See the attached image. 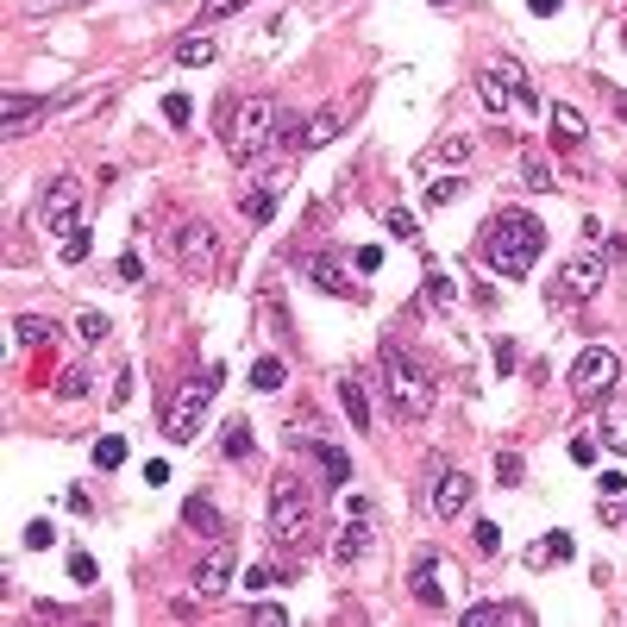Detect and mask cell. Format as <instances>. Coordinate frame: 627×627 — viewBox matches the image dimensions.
I'll use <instances>...</instances> for the list:
<instances>
[{
  "label": "cell",
  "instance_id": "5bb4252c",
  "mask_svg": "<svg viewBox=\"0 0 627 627\" xmlns=\"http://www.w3.org/2000/svg\"><path fill=\"white\" fill-rule=\"evenodd\" d=\"M51 107H63V95H0V138H26L38 120H51Z\"/></svg>",
  "mask_w": 627,
  "mask_h": 627
},
{
  "label": "cell",
  "instance_id": "5b68a950",
  "mask_svg": "<svg viewBox=\"0 0 627 627\" xmlns=\"http://www.w3.org/2000/svg\"><path fill=\"white\" fill-rule=\"evenodd\" d=\"M408 590H414L421 609H452V602L464 596V565L452 559V552H439V546H421L414 565H408Z\"/></svg>",
  "mask_w": 627,
  "mask_h": 627
},
{
  "label": "cell",
  "instance_id": "d4e9b609",
  "mask_svg": "<svg viewBox=\"0 0 627 627\" xmlns=\"http://www.w3.org/2000/svg\"><path fill=\"white\" fill-rule=\"evenodd\" d=\"M214 57H220V44L207 38V26H195L189 38L176 44V63H182V69H201V63H214Z\"/></svg>",
  "mask_w": 627,
  "mask_h": 627
},
{
  "label": "cell",
  "instance_id": "836d02e7",
  "mask_svg": "<svg viewBox=\"0 0 627 627\" xmlns=\"http://www.w3.org/2000/svg\"><path fill=\"white\" fill-rule=\"evenodd\" d=\"M521 477H527V458L521 452H496V483H502V490H515Z\"/></svg>",
  "mask_w": 627,
  "mask_h": 627
},
{
  "label": "cell",
  "instance_id": "d6a6232c",
  "mask_svg": "<svg viewBox=\"0 0 627 627\" xmlns=\"http://www.w3.org/2000/svg\"><path fill=\"white\" fill-rule=\"evenodd\" d=\"M95 464H101V471H120V464H126V439L120 433H101L95 439Z\"/></svg>",
  "mask_w": 627,
  "mask_h": 627
},
{
  "label": "cell",
  "instance_id": "9c48e42d",
  "mask_svg": "<svg viewBox=\"0 0 627 627\" xmlns=\"http://www.w3.org/2000/svg\"><path fill=\"white\" fill-rule=\"evenodd\" d=\"M615 383H621V358L609 352V345H590V352H577V364H571V396H577V402L609 396Z\"/></svg>",
  "mask_w": 627,
  "mask_h": 627
},
{
  "label": "cell",
  "instance_id": "83f0119b",
  "mask_svg": "<svg viewBox=\"0 0 627 627\" xmlns=\"http://www.w3.org/2000/svg\"><path fill=\"white\" fill-rule=\"evenodd\" d=\"M427 164H433V170H439V164H452V170H458V164H471V138H464V132H446V138H439V145L427 151Z\"/></svg>",
  "mask_w": 627,
  "mask_h": 627
},
{
  "label": "cell",
  "instance_id": "6da1fadb",
  "mask_svg": "<svg viewBox=\"0 0 627 627\" xmlns=\"http://www.w3.org/2000/svg\"><path fill=\"white\" fill-rule=\"evenodd\" d=\"M540 251H546V226L533 220L527 207H502V214H490L477 232V258L490 264L502 283H521V276L540 264Z\"/></svg>",
  "mask_w": 627,
  "mask_h": 627
},
{
  "label": "cell",
  "instance_id": "8d00e7d4",
  "mask_svg": "<svg viewBox=\"0 0 627 627\" xmlns=\"http://www.w3.org/2000/svg\"><path fill=\"white\" fill-rule=\"evenodd\" d=\"M88 389H95V383H88V370H63V377H57V396L63 402H82Z\"/></svg>",
  "mask_w": 627,
  "mask_h": 627
},
{
  "label": "cell",
  "instance_id": "4316f807",
  "mask_svg": "<svg viewBox=\"0 0 627 627\" xmlns=\"http://www.w3.org/2000/svg\"><path fill=\"white\" fill-rule=\"evenodd\" d=\"M477 95H483V107H490V113H508V107H521V101H515V88H508V82L496 76V69H483V76H477Z\"/></svg>",
  "mask_w": 627,
  "mask_h": 627
},
{
  "label": "cell",
  "instance_id": "1f68e13d",
  "mask_svg": "<svg viewBox=\"0 0 627 627\" xmlns=\"http://www.w3.org/2000/svg\"><path fill=\"white\" fill-rule=\"evenodd\" d=\"M490 69H496V76H502L508 88H515V101H521V107H533V101H540V95H533V82H527V69H521L515 57H502V63H490Z\"/></svg>",
  "mask_w": 627,
  "mask_h": 627
},
{
  "label": "cell",
  "instance_id": "f35d334b",
  "mask_svg": "<svg viewBox=\"0 0 627 627\" xmlns=\"http://www.w3.org/2000/svg\"><path fill=\"white\" fill-rule=\"evenodd\" d=\"M88 226H76V232H63V264H88Z\"/></svg>",
  "mask_w": 627,
  "mask_h": 627
},
{
  "label": "cell",
  "instance_id": "4fadbf2b",
  "mask_svg": "<svg viewBox=\"0 0 627 627\" xmlns=\"http://www.w3.org/2000/svg\"><path fill=\"white\" fill-rule=\"evenodd\" d=\"M38 220L51 226L57 239H63V232H76V226H82V182H76V176H57L51 189H44V207H38Z\"/></svg>",
  "mask_w": 627,
  "mask_h": 627
},
{
  "label": "cell",
  "instance_id": "b9f144b4",
  "mask_svg": "<svg viewBox=\"0 0 627 627\" xmlns=\"http://www.w3.org/2000/svg\"><path fill=\"white\" fill-rule=\"evenodd\" d=\"M490 358H496V370H502V377H508V370L521 364V352H515V339H508V333H502V339L490 345Z\"/></svg>",
  "mask_w": 627,
  "mask_h": 627
},
{
  "label": "cell",
  "instance_id": "30bf717a",
  "mask_svg": "<svg viewBox=\"0 0 627 627\" xmlns=\"http://www.w3.org/2000/svg\"><path fill=\"white\" fill-rule=\"evenodd\" d=\"M471 496H477V483L458 471V464H433V483H427V508L439 521H458V515H471Z\"/></svg>",
  "mask_w": 627,
  "mask_h": 627
},
{
  "label": "cell",
  "instance_id": "603a6c76",
  "mask_svg": "<svg viewBox=\"0 0 627 627\" xmlns=\"http://www.w3.org/2000/svg\"><path fill=\"white\" fill-rule=\"evenodd\" d=\"M339 126H345V113L339 107H320L314 120H308V132H301V151H327L333 138H339Z\"/></svg>",
  "mask_w": 627,
  "mask_h": 627
},
{
  "label": "cell",
  "instance_id": "484cf974",
  "mask_svg": "<svg viewBox=\"0 0 627 627\" xmlns=\"http://www.w3.org/2000/svg\"><path fill=\"white\" fill-rule=\"evenodd\" d=\"M13 333H19V345H57L63 339V327H57V320H44V314H19Z\"/></svg>",
  "mask_w": 627,
  "mask_h": 627
},
{
  "label": "cell",
  "instance_id": "9a60e30c",
  "mask_svg": "<svg viewBox=\"0 0 627 627\" xmlns=\"http://www.w3.org/2000/svg\"><path fill=\"white\" fill-rule=\"evenodd\" d=\"M370 540H377V521H370V515H345V533H339L333 559H339V565H358V559H370Z\"/></svg>",
  "mask_w": 627,
  "mask_h": 627
},
{
  "label": "cell",
  "instance_id": "f5cc1de1",
  "mask_svg": "<svg viewBox=\"0 0 627 627\" xmlns=\"http://www.w3.org/2000/svg\"><path fill=\"white\" fill-rule=\"evenodd\" d=\"M358 270H364V276H370V270H383V251H377V245H364V251H358Z\"/></svg>",
  "mask_w": 627,
  "mask_h": 627
},
{
  "label": "cell",
  "instance_id": "8992f818",
  "mask_svg": "<svg viewBox=\"0 0 627 627\" xmlns=\"http://www.w3.org/2000/svg\"><path fill=\"white\" fill-rule=\"evenodd\" d=\"M220 377H226V370H220V364H207V370H195V377L176 389V402L164 408V439L189 446V439L201 433V414L214 408V389H220Z\"/></svg>",
  "mask_w": 627,
  "mask_h": 627
},
{
  "label": "cell",
  "instance_id": "2e32d148",
  "mask_svg": "<svg viewBox=\"0 0 627 627\" xmlns=\"http://www.w3.org/2000/svg\"><path fill=\"white\" fill-rule=\"evenodd\" d=\"M276 207H283V182H251V189L239 195V214L251 220V226H270V214H276Z\"/></svg>",
  "mask_w": 627,
  "mask_h": 627
},
{
  "label": "cell",
  "instance_id": "7c38bea8",
  "mask_svg": "<svg viewBox=\"0 0 627 627\" xmlns=\"http://www.w3.org/2000/svg\"><path fill=\"white\" fill-rule=\"evenodd\" d=\"M301 283H314L320 295H333V301H364V289L345 276L339 258H327V251H301Z\"/></svg>",
  "mask_w": 627,
  "mask_h": 627
},
{
  "label": "cell",
  "instance_id": "52a82bcc",
  "mask_svg": "<svg viewBox=\"0 0 627 627\" xmlns=\"http://www.w3.org/2000/svg\"><path fill=\"white\" fill-rule=\"evenodd\" d=\"M602 276H609V264L590 258V251H584V258H565L559 276H552V289H546V301H552V308H577V301H590L602 289Z\"/></svg>",
  "mask_w": 627,
  "mask_h": 627
},
{
  "label": "cell",
  "instance_id": "681fc988",
  "mask_svg": "<svg viewBox=\"0 0 627 627\" xmlns=\"http://www.w3.org/2000/svg\"><path fill=\"white\" fill-rule=\"evenodd\" d=\"M51 540H57V533H51V521H32V527H26V546H32V552H44Z\"/></svg>",
  "mask_w": 627,
  "mask_h": 627
},
{
  "label": "cell",
  "instance_id": "9f6ffc18",
  "mask_svg": "<svg viewBox=\"0 0 627 627\" xmlns=\"http://www.w3.org/2000/svg\"><path fill=\"white\" fill-rule=\"evenodd\" d=\"M32 7H57V0H32Z\"/></svg>",
  "mask_w": 627,
  "mask_h": 627
},
{
  "label": "cell",
  "instance_id": "74e56055",
  "mask_svg": "<svg viewBox=\"0 0 627 627\" xmlns=\"http://www.w3.org/2000/svg\"><path fill=\"white\" fill-rule=\"evenodd\" d=\"M383 226L396 232V239H421V220H414L408 207H389V214H383Z\"/></svg>",
  "mask_w": 627,
  "mask_h": 627
},
{
  "label": "cell",
  "instance_id": "816d5d0a",
  "mask_svg": "<svg viewBox=\"0 0 627 627\" xmlns=\"http://www.w3.org/2000/svg\"><path fill=\"white\" fill-rule=\"evenodd\" d=\"M251 621H270V627H276V621H289V615H283V602H258V609H251Z\"/></svg>",
  "mask_w": 627,
  "mask_h": 627
},
{
  "label": "cell",
  "instance_id": "7bdbcfd3",
  "mask_svg": "<svg viewBox=\"0 0 627 627\" xmlns=\"http://www.w3.org/2000/svg\"><path fill=\"white\" fill-rule=\"evenodd\" d=\"M69 577H76V584H95V577H101V565L88 559V552H69Z\"/></svg>",
  "mask_w": 627,
  "mask_h": 627
},
{
  "label": "cell",
  "instance_id": "4dcf8cb0",
  "mask_svg": "<svg viewBox=\"0 0 627 627\" xmlns=\"http://www.w3.org/2000/svg\"><path fill=\"white\" fill-rule=\"evenodd\" d=\"M251 446H258V439H251V421H226V433H220V452L239 464V458H251Z\"/></svg>",
  "mask_w": 627,
  "mask_h": 627
},
{
  "label": "cell",
  "instance_id": "d590c367",
  "mask_svg": "<svg viewBox=\"0 0 627 627\" xmlns=\"http://www.w3.org/2000/svg\"><path fill=\"white\" fill-rule=\"evenodd\" d=\"M251 0H201V26H220V19H232V13H245Z\"/></svg>",
  "mask_w": 627,
  "mask_h": 627
},
{
  "label": "cell",
  "instance_id": "f907efd6",
  "mask_svg": "<svg viewBox=\"0 0 627 627\" xmlns=\"http://www.w3.org/2000/svg\"><path fill=\"white\" fill-rule=\"evenodd\" d=\"M527 565H533V571H546V565H559V559H552V540H540V546H527Z\"/></svg>",
  "mask_w": 627,
  "mask_h": 627
},
{
  "label": "cell",
  "instance_id": "7dc6e473",
  "mask_svg": "<svg viewBox=\"0 0 627 627\" xmlns=\"http://www.w3.org/2000/svg\"><path fill=\"white\" fill-rule=\"evenodd\" d=\"M107 402H113V408H126V402H132V370H120V377H113V389H107Z\"/></svg>",
  "mask_w": 627,
  "mask_h": 627
},
{
  "label": "cell",
  "instance_id": "bcb514c9",
  "mask_svg": "<svg viewBox=\"0 0 627 627\" xmlns=\"http://www.w3.org/2000/svg\"><path fill=\"white\" fill-rule=\"evenodd\" d=\"M596 490H602V502H621V496H627V477H621V471H602Z\"/></svg>",
  "mask_w": 627,
  "mask_h": 627
},
{
  "label": "cell",
  "instance_id": "44dd1931",
  "mask_svg": "<svg viewBox=\"0 0 627 627\" xmlns=\"http://www.w3.org/2000/svg\"><path fill=\"white\" fill-rule=\"evenodd\" d=\"M182 527L207 533V540H226V521H220V508L207 502V496H189V502H182Z\"/></svg>",
  "mask_w": 627,
  "mask_h": 627
},
{
  "label": "cell",
  "instance_id": "ee69618b",
  "mask_svg": "<svg viewBox=\"0 0 627 627\" xmlns=\"http://www.w3.org/2000/svg\"><path fill=\"white\" fill-rule=\"evenodd\" d=\"M596 439H602V433H577V439H571V464H596Z\"/></svg>",
  "mask_w": 627,
  "mask_h": 627
},
{
  "label": "cell",
  "instance_id": "ffe728a7",
  "mask_svg": "<svg viewBox=\"0 0 627 627\" xmlns=\"http://www.w3.org/2000/svg\"><path fill=\"white\" fill-rule=\"evenodd\" d=\"M464 621H471V627H496V621L527 627V621H533V609H527V602H471V609H464Z\"/></svg>",
  "mask_w": 627,
  "mask_h": 627
},
{
  "label": "cell",
  "instance_id": "cb8c5ba5",
  "mask_svg": "<svg viewBox=\"0 0 627 627\" xmlns=\"http://www.w3.org/2000/svg\"><path fill=\"white\" fill-rule=\"evenodd\" d=\"M546 120H552V132H559V145H584V138H590V120H584L571 101H552Z\"/></svg>",
  "mask_w": 627,
  "mask_h": 627
},
{
  "label": "cell",
  "instance_id": "11a10c76",
  "mask_svg": "<svg viewBox=\"0 0 627 627\" xmlns=\"http://www.w3.org/2000/svg\"><path fill=\"white\" fill-rule=\"evenodd\" d=\"M433 7H439V13H446V7H458V0H433Z\"/></svg>",
  "mask_w": 627,
  "mask_h": 627
},
{
  "label": "cell",
  "instance_id": "60d3db41",
  "mask_svg": "<svg viewBox=\"0 0 627 627\" xmlns=\"http://www.w3.org/2000/svg\"><path fill=\"white\" fill-rule=\"evenodd\" d=\"M76 333H82L88 345H101V339H107L113 327H107V314H82V320H76Z\"/></svg>",
  "mask_w": 627,
  "mask_h": 627
},
{
  "label": "cell",
  "instance_id": "8fae6325",
  "mask_svg": "<svg viewBox=\"0 0 627 627\" xmlns=\"http://www.w3.org/2000/svg\"><path fill=\"white\" fill-rule=\"evenodd\" d=\"M232 571H239V546H232V540H214V546L201 552V565H195V596H201V602L226 596V590H232Z\"/></svg>",
  "mask_w": 627,
  "mask_h": 627
},
{
  "label": "cell",
  "instance_id": "db71d44e",
  "mask_svg": "<svg viewBox=\"0 0 627 627\" xmlns=\"http://www.w3.org/2000/svg\"><path fill=\"white\" fill-rule=\"evenodd\" d=\"M527 7H533V13H540V19H546V13H559V7H565V0H527Z\"/></svg>",
  "mask_w": 627,
  "mask_h": 627
},
{
  "label": "cell",
  "instance_id": "7402d4cb",
  "mask_svg": "<svg viewBox=\"0 0 627 627\" xmlns=\"http://www.w3.org/2000/svg\"><path fill=\"white\" fill-rule=\"evenodd\" d=\"M421 308H427V314H452V308H458V283H452L439 264H427V295H421Z\"/></svg>",
  "mask_w": 627,
  "mask_h": 627
},
{
  "label": "cell",
  "instance_id": "f546056e",
  "mask_svg": "<svg viewBox=\"0 0 627 627\" xmlns=\"http://www.w3.org/2000/svg\"><path fill=\"white\" fill-rule=\"evenodd\" d=\"M464 189H471V182H464L458 170H452V176H433V182H427V207L439 214V207H452V201H458Z\"/></svg>",
  "mask_w": 627,
  "mask_h": 627
},
{
  "label": "cell",
  "instance_id": "f6af8a7d",
  "mask_svg": "<svg viewBox=\"0 0 627 627\" xmlns=\"http://www.w3.org/2000/svg\"><path fill=\"white\" fill-rule=\"evenodd\" d=\"M521 176H527V189H552V170L540 164V157H527V164H521Z\"/></svg>",
  "mask_w": 627,
  "mask_h": 627
},
{
  "label": "cell",
  "instance_id": "c3c4849f",
  "mask_svg": "<svg viewBox=\"0 0 627 627\" xmlns=\"http://www.w3.org/2000/svg\"><path fill=\"white\" fill-rule=\"evenodd\" d=\"M120 283H145V258H138V251L120 258Z\"/></svg>",
  "mask_w": 627,
  "mask_h": 627
},
{
  "label": "cell",
  "instance_id": "7a4b0ae2",
  "mask_svg": "<svg viewBox=\"0 0 627 627\" xmlns=\"http://www.w3.org/2000/svg\"><path fill=\"white\" fill-rule=\"evenodd\" d=\"M276 120L283 107L270 95H245V101H220V138H226V157L232 164H251L276 145Z\"/></svg>",
  "mask_w": 627,
  "mask_h": 627
},
{
  "label": "cell",
  "instance_id": "277c9868",
  "mask_svg": "<svg viewBox=\"0 0 627 627\" xmlns=\"http://www.w3.org/2000/svg\"><path fill=\"white\" fill-rule=\"evenodd\" d=\"M270 546L283 552V559L314 546V496H308V483H301L295 471H283L270 483Z\"/></svg>",
  "mask_w": 627,
  "mask_h": 627
},
{
  "label": "cell",
  "instance_id": "f1b7e54d",
  "mask_svg": "<svg viewBox=\"0 0 627 627\" xmlns=\"http://www.w3.org/2000/svg\"><path fill=\"white\" fill-rule=\"evenodd\" d=\"M283 377H289V364L276 358V352H264V358H251V389H283Z\"/></svg>",
  "mask_w": 627,
  "mask_h": 627
},
{
  "label": "cell",
  "instance_id": "e575fe53",
  "mask_svg": "<svg viewBox=\"0 0 627 627\" xmlns=\"http://www.w3.org/2000/svg\"><path fill=\"white\" fill-rule=\"evenodd\" d=\"M471 546L483 552V559H496V552H502V527H496V521H477V527H471Z\"/></svg>",
  "mask_w": 627,
  "mask_h": 627
},
{
  "label": "cell",
  "instance_id": "ba28073f",
  "mask_svg": "<svg viewBox=\"0 0 627 627\" xmlns=\"http://www.w3.org/2000/svg\"><path fill=\"white\" fill-rule=\"evenodd\" d=\"M170 251H176V264L189 270V276H214L220 270V232L207 226V220H182L176 239H170Z\"/></svg>",
  "mask_w": 627,
  "mask_h": 627
},
{
  "label": "cell",
  "instance_id": "ab89813d",
  "mask_svg": "<svg viewBox=\"0 0 627 627\" xmlns=\"http://www.w3.org/2000/svg\"><path fill=\"white\" fill-rule=\"evenodd\" d=\"M164 120H170V126H189V120H195V101H189V95H164Z\"/></svg>",
  "mask_w": 627,
  "mask_h": 627
},
{
  "label": "cell",
  "instance_id": "ac0fdd59",
  "mask_svg": "<svg viewBox=\"0 0 627 627\" xmlns=\"http://www.w3.org/2000/svg\"><path fill=\"white\" fill-rule=\"evenodd\" d=\"M339 408H345V421H352V433H370V396H364L358 370H345V377H339Z\"/></svg>",
  "mask_w": 627,
  "mask_h": 627
},
{
  "label": "cell",
  "instance_id": "3957f363",
  "mask_svg": "<svg viewBox=\"0 0 627 627\" xmlns=\"http://www.w3.org/2000/svg\"><path fill=\"white\" fill-rule=\"evenodd\" d=\"M383 383H389V408H396L402 421H427L433 402H439L433 370L414 358L402 339H383Z\"/></svg>",
  "mask_w": 627,
  "mask_h": 627
},
{
  "label": "cell",
  "instance_id": "d6986e66",
  "mask_svg": "<svg viewBox=\"0 0 627 627\" xmlns=\"http://www.w3.org/2000/svg\"><path fill=\"white\" fill-rule=\"evenodd\" d=\"M314 464H320V477H327L333 490H345V483H352V452H345L339 439H314Z\"/></svg>",
  "mask_w": 627,
  "mask_h": 627
},
{
  "label": "cell",
  "instance_id": "e0dca14e",
  "mask_svg": "<svg viewBox=\"0 0 627 627\" xmlns=\"http://www.w3.org/2000/svg\"><path fill=\"white\" fill-rule=\"evenodd\" d=\"M602 446L627 452V389H609V396H602Z\"/></svg>",
  "mask_w": 627,
  "mask_h": 627
}]
</instances>
